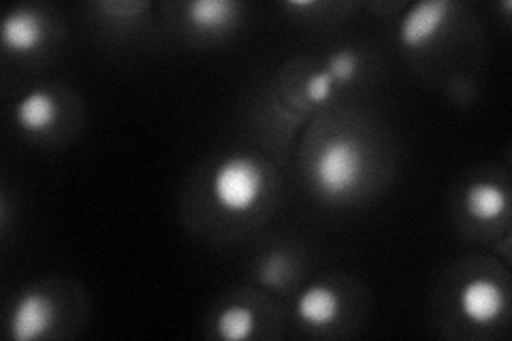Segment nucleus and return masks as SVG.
<instances>
[{"instance_id": "obj_11", "label": "nucleus", "mask_w": 512, "mask_h": 341, "mask_svg": "<svg viewBox=\"0 0 512 341\" xmlns=\"http://www.w3.org/2000/svg\"><path fill=\"white\" fill-rule=\"evenodd\" d=\"M256 329V316L246 305H231L216 318V335L227 341L250 339Z\"/></svg>"}, {"instance_id": "obj_15", "label": "nucleus", "mask_w": 512, "mask_h": 341, "mask_svg": "<svg viewBox=\"0 0 512 341\" xmlns=\"http://www.w3.org/2000/svg\"><path fill=\"white\" fill-rule=\"evenodd\" d=\"M150 5L148 3H103L101 9L111 13V18H133V15H139L141 11H146Z\"/></svg>"}, {"instance_id": "obj_9", "label": "nucleus", "mask_w": 512, "mask_h": 341, "mask_svg": "<svg viewBox=\"0 0 512 341\" xmlns=\"http://www.w3.org/2000/svg\"><path fill=\"white\" fill-rule=\"evenodd\" d=\"M468 216L476 222H493L506 214L508 194L493 182H474L463 197Z\"/></svg>"}, {"instance_id": "obj_6", "label": "nucleus", "mask_w": 512, "mask_h": 341, "mask_svg": "<svg viewBox=\"0 0 512 341\" xmlns=\"http://www.w3.org/2000/svg\"><path fill=\"white\" fill-rule=\"evenodd\" d=\"M45 37V20L35 9H13L5 15L3 26H0V41H3V47L18 56L37 52Z\"/></svg>"}, {"instance_id": "obj_2", "label": "nucleus", "mask_w": 512, "mask_h": 341, "mask_svg": "<svg viewBox=\"0 0 512 341\" xmlns=\"http://www.w3.org/2000/svg\"><path fill=\"white\" fill-rule=\"evenodd\" d=\"M363 175L365 152L355 139L327 141L314 160V186L327 199L346 197L361 184Z\"/></svg>"}, {"instance_id": "obj_4", "label": "nucleus", "mask_w": 512, "mask_h": 341, "mask_svg": "<svg viewBox=\"0 0 512 341\" xmlns=\"http://www.w3.org/2000/svg\"><path fill=\"white\" fill-rule=\"evenodd\" d=\"M451 0H423L410 7L399 22V43L406 50H421L434 41L451 20Z\"/></svg>"}, {"instance_id": "obj_3", "label": "nucleus", "mask_w": 512, "mask_h": 341, "mask_svg": "<svg viewBox=\"0 0 512 341\" xmlns=\"http://www.w3.org/2000/svg\"><path fill=\"white\" fill-rule=\"evenodd\" d=\"M56 322V303L41 290H28L13 305L9 335L15 341H37L50 333Z\"/></svg>"}, {"instance_id": "obj_10", "label": "nucleus", "mask_w": 512, "mask_h": 341, "mask_svg": "<svg viewBox=\"0 0 512 341\" xmlns=\"http://www.w3.org/2000/svg\"><path fill=\"white\" fill-rule=\"evenodd\" d=\"M239 7L235 0H195L186 7V20L190 26L203 32H216L229 28L235 20Z\"/></svg>"}, {"instance_id": "obj_1", "label": "nucleus", "mask_w": 512, "mask_h": 341, "mask_svg": "<svg viewBox=\"0 0 512 341\" xmlns=\"http://www.w3.org/2000/svg\"><path fill=\"white\" fill-rule=\"evenodd\" d=\"M265 192V171L250 156H229L212 175L214 203L231 216H244L259 205Z\"/></svg>"}, {"instance_id": "obj_12", "label": "nucleus", "mask_w": 512, "mask_h": 341, "mask_svg": "<svg viewBox=\"0 0 512 341\" xmlns=\"http://www.w3.org/2000/svg\"><path fill=\"white\" fill-rule=\"evenodd\" d=\"M288 271H291V261H288L284 252L276 250L263 258L259 267V280L267 288H280L288 278Z\"/></svg>"}, {"instance_id": "obj_14", "label": "nucleus", "mask_w": 512, "mask_h": 341, "mask_svg": "<svg viewBox=\"0 0 512 341\" xmlns=\"http://www.w3.org/2000/svg\"><path fill=\"white\" fill-rule=\"evenodd\" d=\"M335 90V79L327 71H318L306 81V96L312 103H327Z\"/></svg>"}, {"instance_id": "obj_16", "label": "nucleus", "mask_w": 512, "mask_h": 341, "mask_svg": "<svg viewBox=\"0 0 512 341\" xmlns=\"http://www.w3.org/2000/svg\"><path fill=\"white\" fill-rule=\"evenodd\" d=\"M286 7L291 9H312L316 7L314 0H291V3H286Z\"/></svg>"}, {"instance_id": "obj_13", "label": "nucleus", "mask_w": 512, "mask_h": 341, "mask_svg": "<svg viewBox=\"0 0 512 341\" xmlns=\"http://www.w3.org/2000/svg\"><path fill=\"white\" fill-rule=\"evenodd\" d=\"M327 73L335 79V81H350L352 77H355L359 73V60L357 56L352 54L350 50H340L335 52L331 58H329V64H327Z\"/></svg>"}, {"instance_id": "obj_8", "label": "nucleus", "mask_w": 512, "mask_h": 341, "mask_svg": "<svg viewBox=\"0 0 512 341\" xmlns=\"http://www.w3.org/2000/svg\"><path fill=\"white\" fill-rule=\"evenodd\" d=\"M58 103L52 92L30 90L15 105V122L26 133H45L58 120Z\"/></svg>"}, {"instance_id": "obj_7", "label": "nucleus", "mask_w": 512, "mask_h": 341, "mask_svg": "<svg viewBox=\"0 0 512 341\" xmlns=\"http://www.w3.org/2000/svg\"><path fill=\"white\" fill-rule=\"evenodd\" d=\"M342 310V299L327 284H312L301 290L297 297L295 312L297 318L312 329H323L338 320Z\"/></svg>"}, {"instance_id": "obj_5", "label": "nucleus", "mask_w": 512, "mask_h": 341, "mask_svg": "<svg viewBox=\"0 0 512 341\" xmlns=\"http://www.w3.org/2000/svg\"><path fill=\"white\" fill-rule=\"evenodd\" d=\"M459 312L468 322L487 327L506 312V290L491 278H472L459 292Z\"/></svg>"}, {"instance_id": "obj_17", "label": "nucleus", "mask_w": 512, "mask_h": 341, "mask_svg": "<svg viewBox=\"0 0 512 341\" xmlns=\"http://www.w3.org/2000/svg\"><path fill=\"white\" fill-rule=\"evenodd\" d=\"M502 7H504V11H510V9H512V3H510V0H504Z\"/></svg>"}]
</instances>
